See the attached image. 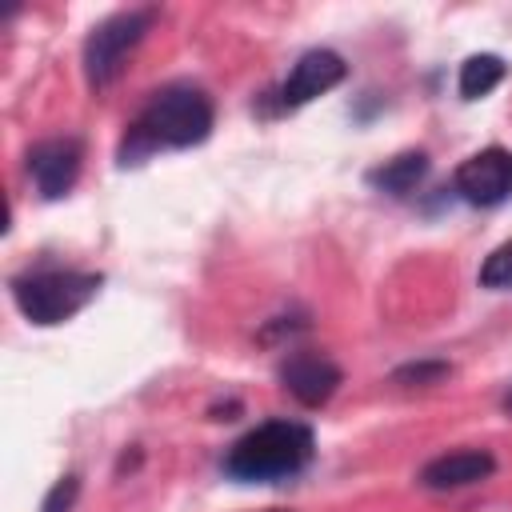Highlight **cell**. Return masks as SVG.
<instances>
[{
  "label": "cell",
  "mask_w": 512,
  "mask_h": 512,
  "mask_svg": "<svg viewBox=\"0 0 512 512\" xmlns=\"http://www.w3.org/2000/svg\"><path fill=\"white\" fill-rule=\"evenodd\" d=\"M504 76H508V64H504L496 52H476V56H468V60L460 64L456 88H460L464 100H480V96H488Z\"/></svg>",
  "instance_id": "11"
},
{
  "label": "cell",
  "mask_w": 512,
  "mask_h": 512,
  "mask_svg": "<svg viewBox=\"0 0 512 512\" xmlns=\"http://www.w3.org/2000/svg\"><path fill=\"white\" fill-rule=\"evenodd\" d=\"M448 372H452V368H448L444 360H416V364L396 368L392 380H396V384H436V380H444Z\"/></svg>",
  "instance_id": "13"
},
{
  "label": "cell",
  "mask_w": 512,
  "mask_h": 512,
  "mask_svg": "<svg viewBox=\"0 0 512 512\" xmlns=\"http://www.w3.org/2000/svg\"><path fill=\"white\" fill-rule=\"evenodd\" d=\"M316 452V436L300 420H264L252 432H244L228 456L224 472L240 484H272L284 476H296Z\"/></svg>",
  "instance_id": "2"
},
{
  "label": "cell",
  "mask_w": 512,
  "mask_h": 512,
  "mask_svg": "<svg viewBox=\"0 0 512 512\" xmlns=\"http://www.w3.org/2000/svg\"><path fill=\"white\" fill-rule=\"evenodd\" d=\"M428 172V156L424 152H400L392 160H384L380 168L368 172V184L380 188V192H392V196H404L412 192Z\"/></svg>",
  "instance_id": "10"
},
{
  "label": "cell",
  "mask_w": 512,
  "mask_h": 512,
  "mask_svg": "<svg viewBox=\"0 0 512 512\" xmlns=\"http://www.w3.org/2000/svg\"><path fill=\"white\" fill-rule=\"evenodd\" d=\"M152 20H156L152 8H128V12H116V16L100 20L88 32V40H84V76H88V84L96 92L108 88L124 72L132 48L144 40V32L152 28Z\"/></svg>",
  "instance_id": "4"
},
{
  "label": "cell",
  "mask_w": 512,
  "mask_h": 512,
  "mask_svg": "<svg viewBox=\"0 0 512 512\" xmlns=\"http://www.w3.org/2000/svg\"><path fill=\"white\" fill-rule=\"evenodd\" d=\"M504 412H512V392H508V396H504Z\"/></svg>",
  "instance_id": "15"
},
{
  "label": "cell",
  "mask_w": 512,
  "mask_h": 512,
  "mask_svg": "<svg viewBox=\"0 0 512 512\" xmlns=\"http://www.w3.org/2000/svg\"><path fill=\"white\" fill-rule=\"evenodd\" d=\"M76 496H80V480L76 476H64V480L52 484V492L44 496V508L40 512H72Z\"/></svg>",
  "instance_id": "14"
},
{
  "label": "cell",
  "mask_w": 512,
  "mask_h": 512,
  "mask_svg": "<svg viewBox=\"0 0 512 512\" xmlns=\"http://www.w3.org/2000/svg\"><path fill=\"white\" fill-rule=\"evenodd\" d=\"M496 472V456L484 448H460V452H444L436 460H428L420 468V484L432 492H448V488H468L480 484Z\"/></svg>",
  "instance_id": "9"
},
{
  "label": "cell",
  "mask_w": 512,
  "mask_h": 512,
  "mask_svg": "<svg viewBox=\"0 0 512 512\" xmlns=\"http://www.w3.org/2000/svg\"><path fill=\"white\" fill-rule=\"evenodd\" d=\"M344 76H348V64H344L340 52H332V48H312V52H304V56L292 64L288 80L280 84V104H284V108H300V104H308V100L332 92Z\"/></svg>",
  "instance_id": "7"
},
{
  "label": "cell",
  "mask_w": 512,
  "mask_h": 512,
  "mask_svg": "<svg viewBox=\"0 0 512 512\" xmlns=\"http://www.w3.org/2000/svg\"><path fill=\"white\" fill-rule=\"evenodd\" d=\"M456 192L476 204V208H492L504 204L512 196V152L508 148H484L476 156H468L456 176H452Z\"/></svg>",
  "instance_id": "6"
},
{
  "label": "cell",
  "mask_w": 512,
  "mask_h": 512,
  "mask_svg": "<svg viewBox=\"0 0 512 512\" xmlns=\"http://www.w3.org/2000/svg\"><path fill=\"white\" fill-rule=\"evenodd\" d=\"M480 284L484 288H512V240H504L500 248H492L480 264Z\"/></svg>",
  "instance_id": "12"
},
{
  "label": "cell",
  "mask_w": 512,
  "mask_h": 512,
  "mask_svg": "<svg viewBox=\"0 0 512 512\" xmlns=\"http://www.w3.org/2000/svg\"><path fill=\"white\" fill-rule=\"evenodd\" d=\"M212 100L196 84H168L152 92L140 116L128 124L120 144V164H140L156 148H192L212 132Z\"/></svg>",
  "instance_id": "1"
},
{
  "label": "cell",
  "mask_w": 512,
  "mask_h": 512,
  "mask_svg": "<svg viewBox=\"0 0 512 512\" xmlns=\"http://www.w3.org/2000/svg\"><path fill=\"white\" fill-rule=\"evenodd\" d=\"M84 164V148L76 136H52L28 148V176L44 200H60L76 188Z\"/></svg>",
  "instance_id": "5"
},
{
  "label": "cell",
  "mask_w": 512,
  "mask_h": 512,
  "mask_svg": "<svg viewBox=\"0 0 512 512\" xmlns=\"http://www.w3.org/2000/svg\"><path fill=\"white\" fill-rule=\"evenodd\" d=\"M340 380H344V372H340L328 356H320V352H292V356L280 364V384H284V392H288L296 404H304V408L328 404V400L336 396Z\"/></svg>",
  "instance_id": "8"
},
{
  "label": "cell",
  "mask_w": 512,
  "mask_h": 512,
  "mask_svg": "<svg viewBox=\"0 0 512 512\" xmlns=\"http://www.w3.org/2000/svg\"><path fill=\"white\" fill-rule=\"evenodd\" d=\"M100 276L96 272H72V268H40V272H24L12 280V300L16 308L40 324V328H52V324H64L72 320L96 292H100Z\"/></svg>",
  "instance_id": "3"
},
{
  "label": "cell",
  "mask_w": 512,
  "mask_h": 512,
  "mask_svg": "<svg viewBox=\"0 0 512 512\" xmlns=\"http://www.w3.org/2000/svg\"><path fill=\"white\" fill-rule=\"evenodd\" d=\"M268 512H284V508H268Z\"/></svg>",
  "instance_id": "16"
}]
</instances>
